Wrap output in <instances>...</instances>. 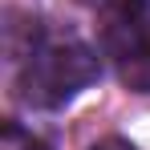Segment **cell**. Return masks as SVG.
<instances>
[{
  "instance_id": "cell-1",
  "label": "cell",
  "mask_w": 150,
  "mask_h": 150,
  "mask_svg": "<svg viewBox=\"0 0 150 150\" xmlns=\"http://www.w3.org/2000/svg\"><path fill=\"white\" fill-rule=\"evenodd\" d=\"M101 73V57L77 37H37V45L21 57L16 93L33 110H61L81 89H89Z\"/></svg>"
},
{
  "instance_id": "cell-2",
  "label": "cell",
  "mask_w": 150,
  "mask_h": 150,
  "mask_svg": "<svg viewBox=\"0 0 150 150\" xmlns=\"http://www.w3.org/2000/svg\"><path fill=\"white\" fill-rule=\"evenodd\" d=\"M101 45L130 89L150 93V0H122L105 12Z\"/></svg>"
},
{
  "instance_id": "cell-3",
  "label": "cell",
  "mask_w": 150,
  "mask_h": 150,
  "mask_svg": "<svg viewBox=\"0 0 150 150\" xmlns=\"http://www.w3.org/2000/svg\"><path fill=\"white\" fill-rule=\"evenodd\" d=\"M0 150H49L37 134H28L25 126H16V122H8L4 126V134H0Z\"/></svg>"
},
{
  "instance_id": "cell-4",
  "label": "cell",
  "mask_w": 150,
  "mask_h": 150,
  "mask_svg": "<svg viewBox=\"0 0 150 150\" xmlns=\"http://www.w3.org/2000/svg\"><path fill=\"white\" fill-rule=\"evenodd\" d=\"M89 150H134V146H130L126 138H101L98 146H89Z\"/></svg>"
},
{
  "instance_id": "cell-5",
  "label": "cell",
  "mask_w": 150,
  "mask_h": 150,
  "mask_svg": "<svg viewBox=\"0 0 150 150\" xmlns=\"http://www.w3.org/2000/svg\"><path fill=\"white\" fill-rule=\"evenodd\" d=\"M77 4H85V8H101V12H110L114 4H122V0H77Z\"/></svg>"
}]
</instances>
